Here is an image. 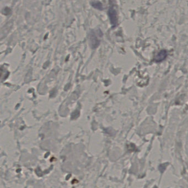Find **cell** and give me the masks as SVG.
Instances as JSON below:
<instances>
[{
	"instance_id": "obj_1",
	"label": "cell",
	"mask_w": 188,
	"mask_h": 188,
	"mask_svg": "<svg viewBox=\"0 0 188 188\" xmlns=\"http://www.w3.org/2000/svg\"><path fill=\"white\" fill-rule=\"evenodd\" d=\"M100 35H102V33L100 32V31H99L98 33H97V32H95L93 31L90 33L89 39L92 48H96L98 47V45L100 44V40L98 36H100Z\"/></svg>"
},
{
	"instance_id": "obj_2",
	"label": "cell",
	"mask_w": 188,
	"mask_h": 188,
	"mask_svg": "<svg viewBox=\"0 0 188 188\" xmlns=\"http://www.w3.org/2000/svg\"><path fill=\"white\" fill-rule=\"evenodd\" d=\"M109 16L110 17L111 23L113 25H116L117 23V18H116V12L114 9L113 8H111L109 10Z\"/></svg>"
},
{
	"instance_id": "obj_3",
	"label": "cell",
	"mask_w": 188,
	"mask_h": 188,
	"mask_svg": "<svg viewBox=\"0 0 188 188\" xmlns=\"http://www.w3.org/2000/svg\"><path fill=\"white\" fill-rule=\"evenodd\" d=\"M167 56V52L165 50H162L160 53H158L157 55L156 58V60L158 62L162 61Z\"/></svg>"
},
{
	"instance_id": "obj_4",
	"label": "cell",
	"mask_w": 188,
	"mask_h": 188,
	"mask_svg": "<svg viewBox=\"0 0 188 188\" xmlns=\"http://www.w3.org/2000/svg\"><path fill=\"white\" fill-rule=\"evenodd\" d=\"M92 5L93 7H94V8L96 9H98L100 10H102L103 8L102 4V3H100L99 1H93V2H92Z\"/></svg>"
}]
</instances>
